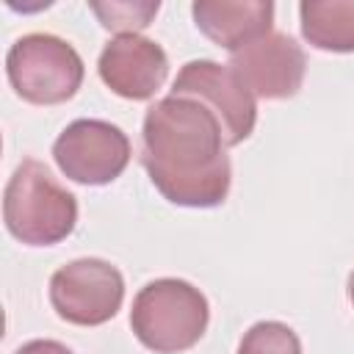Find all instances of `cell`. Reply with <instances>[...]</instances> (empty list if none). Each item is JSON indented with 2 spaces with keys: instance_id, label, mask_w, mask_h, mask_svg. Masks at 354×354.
I'll list each match as a JSON object with an SVG mask.
<instances>
[{
  "instance_id": "cell-4",
  "label": "cell",
  "mask_w": 354,
  "mask_h": 354,
  "mask_svg": "<svg viewBox=\"0 0 354 354\" xmlns=\"http://www.w3.org/2000/svg\"><path fill=\"white\" fill-rule=\"evenodd\" d=\"M83 58L53 33H28L8 47L6 75L11 88L33 105H58L77 94L83 83Z\"/></svg>"
},
{
  "instance_id": "cell-13",
  "label": "cell",
  "mask_w": 354,
  "mask_h": 354,
  "mask_svg": "<svg viewBox=\"0 0 354 354\" xmlns=\"http://www.w3.org/2000/svg\"><path fill=\"white\" fill-rule=\"evenodd\" d=\"M238 354H301V340L282 321H257L243 332Z\"/></svg>"
},
{
  "instance_id": "cell-1",
  "label": "cell",
  "mask_w": 354,
  "mask_h": 354,
  "mask_svg": "<svg viewBox=\"0 0 354 354\" xmlns=\"http://www.w3.org/2000/svg\"><path fill=\"white\" fill-rule=\"evenodd\" d=\"M141 166L180 207H218L232 183L221 122L191 97H163L144 113Z\"/></svg>"
},
{
  "instance_id": "cell-12",
  "label": "cell",
  "mask_w": 354,
  "mask_h": 354,
  "mask_svg": "<svg viewBox=\"0 0 354 354\" xmlns=\"http://www.w3.org/2000/svg\"><path fill=\"white\" fill-rule=\"evenodd\" d=\"M88 8L97 14L100 25L124 36V33H138L147 25H152L155 14L160 11L158 0H105V3H88Z\"/></svg>"
},
{
  "instance_id": "cell-11",
  "label": "cell",
  "mask_w": 354,
  "mask_h": 354,
  "mask_svg": "<svg viewBox=\"0 0 354 354\" xmlns=\"http://www.w3.org/2000/svg\"><path fill=\"white\" fill-rule=\"evenodd\" d=\"M301 36L324 53H354V0H304Z\"/></svg>"
},
{
  "instance_id": "cell-10",
  "label": "cell",
  "mask_w": 354,
  "mask_h": 354,
  "mask_svg": "<svg viewBox=\"0 0 354 354\" xmlns=\"http://www.w3.org/2000/svg\"><path fill=\"white\" fill-rule=\"evenodd\" d=\"M191 14L196 28L230 53L271 33L274 25L271 0H196Z\"/></svg>"
},
{
  "instance_id": "cell-15",
  "label": "cell",
  "mask_w": 354,
  "mask_h": 354,
  "mask_svg": "<svg viewBox=\"0 0 354 354\" xmlns=\"http://www.w3.org/2000/svg\"><path fill=\"white\" fill-rule=\"evenodd\" d=\"M348 299H351V304H354V271H351V277H348Z\"/></svg>"
},
{
  "instance_id": "cell-7",
  "label": "cell",
  "mask_w": 354,
  "mask_h": 354,
  "mask_svg": "<svg viewBox=\"0 0 354 354\" xmlns=\"http://www.w3.org/2000/svg\"><path fill=\"white\" fill-rule=\"evenodd\" d=\"M58 169L80 185H108L130 163V138L105 119H75L53 144Z\"/></svg>"
},
{
  "instance_id": "cell-3",
  "label": "cell",
  "mask_w": 354,
  "mask_h": 354,
  "mask_svg": "<svg viewBox=\"0 0 354 354\" xmlns=\"http://www.w3.org/2000/svg\"><path fill=\"white\" fill-rule=\"evenodd\" d=\"M210 321L205 293L177 277L147 282L130 310V329L141 346L155 354H180L194 348Z\"/></svg>"
},
{
  "instance_id": "cell-6",
  "label": "cell",
  "mask_w": 354,
  "mask_h": 354,
  "mask_svg": "<svg viewBox=\"0 0 354 354\" xmlns=\"http://www.w3.org/2000/svg\"><path fill=\"white\" fill-rule=\"evenodd\" d=\"M169 94L191 97V100H199L205 108H210L213 116L221 122L227 147H238L254 130V122H257L254 94L232 72L230 64H216L210 58L188 61L177 72Z\"/></svg>"
},
{
  "instance_id": "cell-9",
  "label": "cell",
  "mask_w": 354,
  "mask_h": 354,
  "mask_svg": "<svg viewBox=\"0 0 354 354\" xmlns=\"http://www.w3.org/2000/svg\"><path fill=\"white\" fill-rule=\"evenodd\" d=\"M97 72L113 94L124 100H149L169 77V55L147 36L124 33L102 47Z\"/></svg>"
},
{
  "instance_id": "cell-14",
  "label": "cell",
  "mask_w": 354,
  "mask_h": 354,
  "mask_svg": "<svg viewBox=\"0 0 354 354\" xmlns=\"http://www.w3.org/2000/svg\"><path fill=\"white\" fill-rule=\"evenodd\" d=\"M14 354H75V351L58 340H28Z\"/></svg>"
},
{
  "instance_id": "cell-8",
  "label": "cell",
  "mask_w": 354,
  "mask_h": 354,
  "mask_svg": "<svg viewBox=\"0 0 354 354\" xmlns=\"http://www.w3.org/2000/svg\"><path fill=\"white\" fill-rule=\"evenodd\" d=\"M232 72L246 83L254 100H288L299 94L307 72L304 50L288 33H266L230 55Z\"/></svg>"
},
{
  "instance_id": "cell-2",
  "label": "cell",
  "mask_w": 354,
  "mask_h": 354,
  "mask_svg": "<svg viewBox=\"0 0 354 354\" xmlns=\"http://www.w3.org/2000/svg\"><path fill=\"white\" fill-rule=\"evenodd\" d=\"M6 230L28 246H53L72 235L77 224V199L33 158H25L6 183Z\"/></svg>"
},
{
  "instance_id": "cell-5",
  "label": "cell",
  "mask_w": 354,
  "mask_h": 354,
  "mask_svg": "<svg viewBox=\"0 0 354 354\" xmlns=\"http://www.w3.org/2000/svg\"><path fill=\"white\" fill-rule=\"evenodd\" d=\"M124 301V277L100 257H80L50 277V304L66 324L100 326L111 321Z\"/></svg>"
}]
</instances>
